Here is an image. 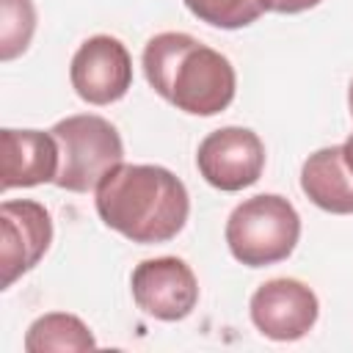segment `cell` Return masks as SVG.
I'll list each match as a JSON object with an SVG mask.
<instances>
[{"label":"cell","mask_w":353,"mask_h":353,"mask_svg":"<svg viewBox=\"0 0 353 353\" xmlns=\"http://www.w3.org/2000/svg\"><path fill=\"white\" fill-rule=\"evenodd\" d=\"M97 215L132 243L152 245L176 237L188 221L190 199L176 174L163 165H116L97 185Z\"/></svg>","instance_id":"obj_1"},{"label":"cell","mask_w":353,"mask_h":353,"mask_svg":"<svg viewBox=\"0 0 353 353\" xmlns=\"http://www.w3.org/2000/svg\"><path fill=\"white\" fill-rule=\"evenodd\" d=\"M141 63L149 85L182 113L215 116L234 99L237 77L229 58L188 33L152 36Z\"/></svg>","instance_id":"obj_2"},{"label":"cell","mask_w":353,"mask_h":353,"mask_svg":"<svg viewBox=\"0 0 353 353\" xmlns=\"http://www.w3.org/2000/svg\"><path fill=\"white\" fill-rule=\"evenodd\" d=\"M301 237L295 207L276 193H259L237 204L226 221V245L248 268H265L287 259Z\"/></svg>","instance_id":"obj_3"},{"label":"cell","mask_w":353,"mask_h":353,"mask_svg":"<svg viewBox=\"0 0 353 353\" xmlns=\"http://www.w3.org/2000/svg\"><path fill=\"white\" fill-rule=\"evenodd\" d=\"M58 141V174L55 185L72 193L97 190V185L124 163V146L116 127L94 113H77L61 119L50 130Z\"/></svg>","instance_id":"obj_4"},{"label":"cell","mask_w":353,"mask_h":353,"mask_svg":"<svg viewBox=\"0 0 353 353\" xmlns=\"http://www.w3.org/2000/svg\"><path fill=\"white\" fill-rule=\"evenodd\" d=\"M196 165L207 185L234 193L262 176L265 143L248 127H221L199 143Z\"/></svg>","instance_id":"obj_5"},{"label":"cell","mask_w":353,"mask_h":353,"mask_svg":"<svg viewBox=\"0 0 353 353\" xmlns=\"http://www.w3.org/2000/svg\"><path fill=\"white\" fill-rule=\"evenodd\" d=\"M132 298L154 320H182L199 303V284L190 265L179 256L143 259L132 270Z\"/></svg>","instance_id":"obj_6"},{"label":"cell","mask_w":353,"mask_h":353,"mask_svg":"<svg viewBox=\"0 0 353 353\" xmlns=\"http://www.w3.org/2000/svg\"><path fill=\"white\" fill-rule=\"evenodd\" d=\"M74 94L88 105L119 102L132 85V58L113 36L85 39L69 66Z\"/></svg>","instance_id":"obj_7"},{"label":"cell","mask_w":353,"mask_h":353,"mask_svg":"<svg viewBox=\"0 0 353 353\" xmlns=\"http://www.w3.org/2000/svg\"><path fill=\"white\" fill-rule=\"evenodd\" d=\"M52 243V221L44 204L30 199L0 204V265L3 287L39 265Z\"/></svg>","instance_id":"obj_8"},{"label":"cell","mask_w":353,"mask_h":353,"mask_svg":"<svg viewBox=\"0 0 353 353\" xmlns=\"http://www.w3.org/2000/svg\"><path fill=\"white\" fill-rule=\"evenodd\" d=\"M254 325L276 342H295L312 331L320 314L317 295L298 279H270L251 295Z\"/></svg>","instance_id":"obj_9"},{"label":"cell","mask_w":353,"mask_h":353,"mask_svg":"<svg viewBox=\"0 0 353 353\" xmlns=\"http://www.w3.org/2000/svg\"><path fill=\"white\" fill-rule=\"evenodd\" d=\"M0 152H3V190L55 182L61 154L52 132L3 130Z\"/></svg>","instance_id":"obj_10"},{"label":"cell","mask_w":353,"mask_h":353,"mask_svg":"<svg viewBox=\"0 0 353 353\" xmlns=\"http://www.w3.org/2000/svg\"><path fill=\"white\" fill-rule=\"evenodd\" d=\"M301 190L312 204L334 215H353V171L342 146L312 152L301 168Z\"/></svg>","instance_id":"obj_11"},{"label":"cell","mask_w":353,"mask_h":353,"mask_svg":"<svg viewBox=\"0 0 353 353\" xmlns=\"http://www.w3.org/2000/svg\"><path fill=\"white\" fill-rule=\"evenodd\" d=\"M97 347V339L91 328L66 312H50L30 323L25 334V350L28 353H50V350H91Z\"/></svg>","instance_id":"obj_12"},{"label":"cell","mask_w":353,"mask_h":353,"mask_svg":"<svg viewBox=\"0 0 353 353\" xmlns=\"http://www.w3.org/2000/svg\"><path fill=\"white\" fill-rule=\"evenodd\" d=\"M36 30V8L30 0H0V58L22 55Z\"/></svg>","instance_id":"obj_13"},{"label":"cell","mask_w":353,"mask_h":353,"mask_svg":"<svg viewBox=\"0 0 353 353\" xmlns=\"http://www.w3.org/2000/svg\"><path fill=\"white\" fill-rule=\"evenodd\" d=\"M182 3L201 22L223 28V30L245 28L256 22V17L265 11L262 0H182Z\"/></svg>","instance_id":"obj_14"},{"label":"cell","mask_w":353,"mask_h":353,"mask_svg":"<svg viewBox=\"0 0 353 353\" xmlns=\"http://www.w3.org/2000/svg\"><path fill=\"white\" fill-rule=\"evenodd\" d=\"M323 0H262L265 11H276V14H301L306 8H314Z\"/></svg>","instance_id":"obj_15"},{"label":"cell","mask_w":353,"mask_h":353,"mask_svg":"<svg viewBox=\"0 0 353 353\" xmlns=\"http://www.w3.org/2000/svg\"><path fill=\"white\" fill-rule=\"evenodd\" d=\"M342 152H345V163H347L350 171H353V132H350V138L342 143Z\"/></svg>","instance_id":"obj_16"},{"label":"cell","mask_w":353,"mask_h":353,"mask_svg":"<svg viewBox=\"0 0 353 353\" xmlns=\"http://www.w3.org/2000/svg\"><path fill=\"white\" fill-rule=\"evenodd\" d=\"M347 102H350V113H353V80H350V88H347Z\"/></svg>","instance_id":"obj_17"}]
</instances>
